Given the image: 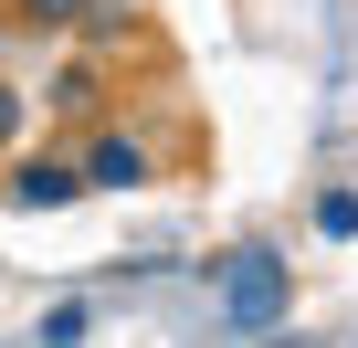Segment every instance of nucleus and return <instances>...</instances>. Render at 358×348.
Segmentation results:
<instances>
[{"label":"nucleus","instance_id":"obj_8","mask_svg":"<svg viewBox=\"0 0 358 348\" xmlns=\"http://www.w3.org/2000/svg\"><path fill=\"white\" fill-rule=\"evenodd\" d=\"M11 137H22V85L0 74V148H11Z\"/></svg>","mask_w":358,"mask_h":348},{"label":"nucleus","instance_id":"obj_4","mask_svg":"<svg viewBox=\"0 0 358 348\" xmlns=\"http://www.w3.org/2000/svg\"><path fill=\"white\" fill-rule=\"evenodd\" d=\"M106 106V64H64L53 74V116H95Z\"/></svg>","mask_w":358,"mask_h":348},{"label":"nucleus","instance_id":"obj_7","mask_svg":"<svg viewBox=\"0 0 358 348\" xmlns=\"http://www.w3.org/2000/svg\"><path fill=\"white\" fill-rule=\"evenodd\" d=\"M316 232H337V243H348V232H358V190H327V201H316Z\"/></svg>","mask_w":358,"mask_h":348},{"label":"nucleus","instance_id":"obj_2","mask_svg":"<svg viewBox=\"0 0 358 348\" xmlns=\"http://www.w3.org/2000/svg\"><path fill=\"white\" fill-rule=\"evenodd\" d=\"M74 169H85V190H148V169H158V158H148L137 127H95V137L74 148Z\"/></svg>","mask_w":358,"mask_h":348},{"label":"nucleus","instance_id":"obj_3","mask_svg":"<svg viewBox=\"0 0 358 348\" xmlns=\"http://www.w3.org/2000/svg\"><path fill=\"white\" fill-rule=\"evenodd\" d=\"M0 201H11V211H64V201H85V169L53 148V158H22L11 169V180H0Z\"/></svg>","mask_w":358,"mask_h":348},{"label":"nucleus","instance_id":"obj_6","mask_svg":"<svg viewBox=\"0 0 358 348\" xmlns=\"http://www.w3.org/2000/svg\"><path fill=\"white\" fill-rule=\"evenodd\" d=\"M11 11H22L32 32H64V22H85V0H11Z\"/></svg>","mask_w":358,"mask_h":348},{"label":"nucleus","instance_id":"obj_1","mask_svg":"<svg viewBox=\"0 0 358 348\" xmlns=\"http://www.w3.org/2000/svg\"><path fill=\"white\" fill-rule=\"evenodd\" d=\"M211 285H222V327H232V337H274L285 306H295V264H285V243H232V253L211 264Z\"/></svg>","mask_w":358,"mask_h":348},{"label":"nucleus","instance_id":"obj_5","mask_svg":"<svg viewBox=\"0 0 358 348\" xmlns=\"http://www.w3.org/2000/svg\"><path fill=\"white\" fill-rule=\"evenodd\" d=\"M43 348H74V337H95V306L85 295H64V306H43V327H32Z\"/></svg>","mask_w":358,"mask_h":348}]
</instances>
